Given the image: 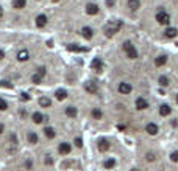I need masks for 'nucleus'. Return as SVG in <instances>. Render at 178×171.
Listing matches in <instances>:
<instances>
[{
  "label": "nucleus",
  "instance_id": "20",
  "mask_svg": "<svg viewBox=\"0 0 178 171\" xmlns=\"http://www.w3.org/2000/svg\"><path fill=\"white\" fill-rule=\"evenodd\" d=\"M128 8L131 11H137L141 8V2H139V0H128Z\"/></svg>",
  "mask_w": 178,
  "mask_h": 171
},
{
  "label": "nucleus",
  "instance_id": "5",
  "mask_svg": "<svg viewBox=\"0 0 178 171\" xmlns=\"http://www.w3.org/2000/svg\"><path fill=\"white\" fill-rule=\"evenodd\" d=\"M135 104H136V109H137V111H145V109L148 107V101L145 100V98H142V97H139Z\"/></svg>",
  "mask_w": 178,
  "mask_h": 171
},
{
  "label": "nucleus",
  "instance_id": "4",
  "mask_svg": "<svg viewBox=\"0 0 178 171\" xmlns=\"http://www.w3.org/2000/svg\"><path fill=\"white\" fill-rule=\"evenodd\" d=\"M46 76V67H39L38 69V73H35L33 75V78H31V81L35 82V84H39V82L42 81V78Z\"/></svg>",
  "mask_w": 178,
  "mask_h": 171
},
{
  "label": "nucleus",
  "instance_id": "44",
  "mask_svg": "<svg viewBox=\"0 0 178 171\" xmlns=\"http://www.w3.org/2000/svg\"><path fill=\"white\" fill-rule=\"evenodd\" d=\"M53 2H59V0H53Z\"/></svg>",
  "mask_w": 178,
  "mask_h": 171
},
{
  "label": "nucleus",
  "instance_id": "23",
  "mask_svg": "<svg viewBox=\"0 0 178 171\" xmlns=\"http://www.w3.org/2000/svg\"><path fill=\"white\" fill-rule=\"evenodd\" d=\"M39 106L41 107H50L52 106V100L47 97H42V98H39Z\"/></svg>",
  "mask_w": 178,
  "mask_h": 171
},
{
  "label": "nucleus",
  "instance_id": "32",
  "mask_svg": "<svg viewBox=\"0 0 178 171\" xmlns=\"http://www.w3.org/2000/svg\"><path fill=\"white\" fill-rule=\"evenodd\" d=\"M145 159H147V162H153L156 157H155L153 152H147V154H145Z\"/></svg>",
  "mask_w": 178,
  "mask_h": 171
},
{
  "label": "nucleus",
  "instance_id": "18",
  "mask_svg": "<svg viewBox=\"0 0 178 171\" xmlns=\"http://www.w3.org/2000/svg\"><path fill=\"white\" fill-rule=\"evenodd\" d=\"M17 59L20 61V62H24V61H28V59H30L28 50H20V52L17 53Z\"/></svg>",
  "mask_w": 178,
  "mask_h": 171
},
{
  "label": "nucleus",
  "instance_id": "45",
  "mask_svg": "<svg viewBox=\"0 0 178 171\" xmlns=\"http://www.w3.org/2000/svg\"><path fill=\"white\" fill-rule=\"evenodd\" d=\"M177 103H178V97H177Z\"/></svg>",
  "mask_w": 178,
  "mask_h": 171
},
{
  "label": "nucleus",
  "instance_id": "8",
  "mask_svg": "<svg viewBox=\"0 0 178 171\" xmlns=\"http://www.w3.org/2000/svg\"><path fill=\"white\" fill-rule=\"evenodd\" d=\"M97 148H98V151H102V152L108 151L109 150V142L106 139H100L98 143H97Z\"/></svg>",
  "mask_w": 178,
  "mask_h": 171
},
{
  "label": "nucleus",
  "instance_id": "29",
  "mask_svg": "<svg viewBox=\"0 0 178 171\" xmlns=\"http://www.w3.org/2000/svg\"><path fill=\"white\" fill-rule=\"evenodd\" d=\"M27 139H28V142H30V143H33V145H36V143H38V140H39V139H38V135L35 134V132H28Z\"/></svg>",
  "mask_w": 178,
  "mask_h": 171
},
{
  "label": "nucleus",
  "instance_id": "1",
  "mask_svg": "<svg viewBox=\"0 0 178 171\" xmlns=\"http://www.w3.org/2000/svg\"><path fill=\"white\" fill-rule=\"evenodd\" d=\"M122 26H124V24H122V20H111L109 24L105 26V34H106L108 37L114 36L116 33H117Z\"/></svg>",
  "mask_w": 178,
  "mask_h": 171
},
{
  "label": "nucleus",
  "instance_id": "40",
  "mask_svg": "<svg viewBox=\"0 0 178 171\" xmlns=\"http://www.w3.org/2000/svg\"><path fill=\"white\" fill-rule=\"evenodd\" d=\"M2 17H3V8L0 6V19H2Z\"/></svg>",
  "mask_w": 178,
  "mask_h": 171
},
{
  "label": "nucleus",
  "instance_id": "39",
  "mask_svg": "<svg viewBox=\"0 0 178 171\" xmlns=\"http://www.w3.org/2000/svg\"><path fill=\"white\" fill-rule=\"evenodd\" d=\"M20 117H27V111H25V109H22V111H20Z\"/></svg>",
  "mask_w": 178,
  "mask_h": 171
},
{
  "label": "nucleus",
  "instance_id": "3",
  "mask_svg": "<svg viewBox=\"0 0 178 171\" xmlns=\"http://www.w3.org/2000/svg\"><path fill=\"white\" fill-rule=\"evenodd\" d=\"M156 20H158V24H161V25H169V22H170V16L167 14V11L159 9L158 13H156Z\"/></svg>",
  "mask_w": 178,
  "mask_h": 171
},
{
  "label": "nucleus",
  "instance_id": "34",
  "mask_svg": "<svg viewBox=\"0 0 178 171\" xmlns=\"http://www.w3.org/2000/svg\"><path fill=\"white\" fill-rule=\"evenodd\" d=\"M75 146L77 148H81L83 146V140L80 139V137H77V139H75Z\"/></svg>",
  "mask_w": 178,
  "mask_h": 171
},
{
  "label": "nucleus",
  "instance_id": "41",
  "mask_svg": "<svg viewBox=\"0 0 178 171\" xmlns=\"http://www.w3.org/2000/svg\"><path fill=\"white\" fill-rule=\"evenodd\" d=\"M3 129H5V126H3L2 123H0V134H2V132H3Z\"/></svg>",
  "mask_w": 178,
  "mask_h": 171
},
{
  "label": "nucleus",
  "instance_id": "28",
  "mask_svg": "<svg viewBox=\"0 0 178 171\" xmlns=\"http://www.w3.org/2000/svg\"><path fill=\"white\" fill-rule=\"evenodd\" d=\"M158 82H159V86L167 87V86H169V78H167L166 75H161V76H159V79H158Z\"/></svg>",
  "mask_w": 178,
  "mask_h": 171
},
{
  "label": "nucleus",
  "instance_id": "42",
  "mask_svg": "<svg viewBox=\"0 0 178 171\" xmlns=\"http://www.w3.org/2000/svg\"><path fill=\"white\" fill-rule=\"evenodd\" d=\"M3 56H5V53H3L2 50H0V59H3Z\"/></svg>",
  "mask_w": 178,
  "mask_h": 171
},
{
  "label": "nucleus",
  "instance_id": "19",
  "mask_svg": "<svg viewBox=\"0 0 178 171\" xmlns=\"http://www.w3.org/2000/svg\"><path fill=\"white\" fill-rule=\"evenodd\" d=\"M77 114H78L77 107H74V106H67V107H66V115H67V117L75 118V117H77Z\"/></svg>",
  "mask_w": 178,
  "mask_h": 171
},
{
  "label": "nucleus",
  "instance_id": "11",
  "mask_svg": "<svg viewBox=\"0 0 178 171\" xmlns=\"http://www.w3.org/2000/svg\"><path fill=\"white\" fill-rule=\"evenodd\" d=\"M85 89H86V92H89V93H97V92H98V87H97V84H96L94 81L86 82V84H85Z\"/></svg>",
  "mask_w": 178,
  "mask_h": 171
},
{
  "label": "nucleus",
  "instance_id": "15",
  "mask_svg": "<svg viewBox=\"0 0 178 171\" xmlns=\"http://www.w3.org/2000/svg\"><path fill=\"white\" fill-rule=\"evenodd\" d=\"M167 64V56H164V54H161V56L155 58V65L156 67H163V65Z\"/></svg>",
  "mask_w": 178,
  "mask_h": 171
},
{
  "label": "nucleus",
  "instance_id": "25",
  "mask_svg": "<svg viewBox=\"0 0 178 171\" xmlns=\"http://www.w3.org/2000/svg\"><path fill=\"white\" fill-rule=\"evenodd\" d=\"M25 5H27V0H14V2H13V6H14L16 9L25 8Z\"/></svg>",
  "mask_w": 178,
  "mask_h": 171
},
{
  "label": "nucleus",
  "instance_id": "2",
  "mask_svg": "<svg viewBox=\"0 0 178 171\" xmlns=\"http://www.w3.org/2000/svg\"><path fill=\"white\" fill-rule=\"evenodd\" d=\"M124 50H125L127 56H128L130 59H136V58H137V50L135 48V45H133L130 41L124 42Z\"/></svg>",
  "mask_w": 178,
  "mask_h": 171
},
{
  "label": "nucleus",
  "instance_id": "10",
  "mask_svg": "<svg viewBox=\"0 0 178 171\" xmlns=\"http://www.w3.org/2000/svg\"><path fill=\"white\" fill-rule=\"evenodd\" d=\"M47 25V16L46 14H39L36 17V26L38 28H44Z\"/></svg>",
  "mask_w": 178,
  "mask_h": 171
},
{
  "label": "nucleus",
  "instance_id": "31",
  "mask_svg": "<svg viewBox=\"0 0 178 171\" xmlns=\"http://www.w3.org/2000/svg\"><path fill=\"white\" fill-rule=\"evenodd\" d=\"M7 109H8V103L3 98H0V111H7Z\"/></svg>",
  "mask_w": 178,
  "mask_h": 171
},
{
  "label": "nucleus",
  "instance_id": "21",
  "mask_svg": "<svg viewBox=\"0 0 178 171\" xmlns=\"http://www.w3.org/2000/svg\"><path fill=\"white\" fill-rule=\"evenodd\" d=\"M55 97H56V100L63 101V100H66V98H67V92H66L64 89H59V90L55 92Z\"/></svg>",
  "mask_w": 178,
  "mask_h": 171
},
{
  "label": "nucleus",
  "instance_id": "22",
  "mask_svg": "<svg viewBox=\"0 0 178 171\" xmlns=\"http://www.w3.org/2000/svg\"><path fill=\"white\" fill-rule=\"evenodd\" d=\"M177 34H178V30L174 28V26H170V28H167V30L164 31V36L166 37H170V39H172V37H175Z\"/></svg>",
  "mask_w": 178,
  "mask_h": 171
},
{
  "label": "nucleus",
  "instance_id": "12",
  "mask_svg": "<svg viewBox=\"0 0 178 171\" xmlns=\"http://www.w3.org/2000/svg\"><path fill=\"white\" fill-rule=\"evenodd\" d=\"M86 13H88L89 16L98 14V6H97L96 3H89V5H86Z\"/></svg>",
  "mask_w": 178,
  "mask_h": 171
},
{
  "label": "nucleus",
  "instance_id": "43",
  "mask_svg": "<svg viewBox=\"0 0 178 171\" xmlns=\"http://www.w3.org/2000/svg\"><path fill=\"white\" fill-rule=\"evenodd\" d=\"M130 171H141V170H137V168H133V170H130Z\"/></svg>",
  "mask_w": 178,
  "mask_h": 171
},
{
  "label": "nucleus",
  "instance_id": "38",
  "mask_svg": "<svg viewBox=\"0 0 178 171\" xmlns=\"http://www.w3.org/2000/svg\"><path fill=\"white\" fill-rule=\"evenodd\" d=\"M106 5H108V6H113V5H114V0H106Z\"/></svg>",
  "mask_w": 178,
  "mask_h": 171
},
{
  "label": "nucleus",
  "instance_id": "36",
  "mask_svg": "<svg viewBox=\"0 0 178 171\" xmlns=\"http://www.w3.org/2000/svg\"><path fill=\"white\" fill-rule=\"evenodd\" d=\"M25 167H27V170H31V160H27Z\"/></svg>",
  "mask_w": 178,
  "mask_h": 171
},
{
  "label": "nucleus",
  "instance_id": "13",
  "mask_svg": "<svg viewBox=\"0 0 178 171\" xmlns=\"http://www.w3.org/2000/svg\"><path fill=\"white\" fill-rule=\"evenodd\" d=\"M91 67L96 70V72H102V69H103V62H102V59L100 58H96L91 62Z\"/></svg>",
  "mask_w": 178,
  "mask_h": 171
},
{
  "label": "nucleus",
  "instance_id": "6",
  "mask_svg": "<svg viewBox=\"0 0 178 171\" xmlns=\"http://www.w3.org/2000/svg\"><path fill=\"white\" fill-rule=\"evenodd\" d=\"M67 50H69V52H74V53H86L88 48H86V47H80L78 44H69V45H67Z\"/></svg>",
  "mask_w": 178,
  "mask_h": 171
},
{
  "label": "nucleus",
  "instance_id": "30",
  "mask_svg": "<svg viewBox=\"0 0 178 171\" xmlns=\"http://www.w3.org/2000/svg\"><path fill=\"white\" fill-rule=\"evenodd\" d=\"M91 114H92V118H94V120H100V118L103 117L102 111H100V109H97V107H96V109H92V112H91Z\"/></svg>",
  "mask_w": 178,
  "mask_h": 171
},
{
  "label": "nucleus",
  "instance_id": "7",
  "mask_svg": "<svg viewBox=\"0 0 178 171\" xmlns=\"http://www.w3.org/2000/svg\"><path fill=\"white\" fill-rule=\"evenodd\" d=\"M133 87L128 84V82H120L119 84V92L122 93V95H128V93H131Z\"/></svg>",
  "mask_w": 178,
  "mask_h": 171
},
{
  "label": "nucleus",
  "instance_id": "37",
  "mask_svg": "<svg viewBox=\"0 0 178 171\" xmlns=\"http://www.w3.org/2000/svg\"><path fill=\"white\" fill-rule=\"evenodd\" d=\"M46 163H47V165H52V163H53V160H52L50 157H47V159H46Z\"/></svg>",
  "mask_w": 178,
  "mask_h": 171
},
{
  "label": "nucleus",
  "instance_id": "26",
  "mask_svg": "<svg viewBox=\"0 0 178 171\" xmlns=\"http://www.w3.org/2000/svg\"><path fill=\"white\" fill-rule=\"evenodd\" d=\"M44 134H46L47 139H53V137L56 135V132H55V129H53V128H48V126H47V128L44 129Z\"/></svg>",
  "mask_w": 178,
  "mask_h": 171
},
{
  "label": "nucleus",
  "instance_id": "24",
  "mask_svg": "<svg viewBox=\"0 0 178 171\" xmlns=\"http://www.w3.org/2000/svg\"><path fill=\"white\" fill-rule=\"evenodd\" d=\"M44 120H46V117H44V115H42L41 112H35V114H33V121H35L36 124L42 123Z\"/></svg>",
  "mask_w": 178,
  "mask_h": 171
},
{
  "label": "nucleus",
  "instance_id": "14",
  "mask_svg": "<svg viewBox=\"0 0 178 171\" xmlns=\"http://www.w3.org/2000/svg\"><path fill=\"white\" fill-rule=\"evenodd\" d=\"M58 151L61 152V154H69L70 151H72V145H69V143H61V145L58 146Z\"/></svg>",
  "mask_w": 178,
  "mask_h": 171
},
{
  "label": "nucleus",
  "instance_id": "27",
  "mask_svg": "<svg viewBox=\"0 0 178 171\" xmlns=\"http://www.w3.org/2000/svg\"><path fill=\"white\" fill-rule=\"evenodd\" d=\"M103 167L106 168V170L114 168V167H116V160H114V159H106V160L103 162Z\"/></svg>",
  "mask_w": 178,
  "mask_h": 171
},
{
  "label": "nucleus",
  "instance_id": "33",
  "mask_svg": "<svg viewBox=\"0 0 178 171\" xmlns=\"http://www.w3.org/2000/svg\"><path fill=\"white\" fill-rule=\"evenodd\" d=\"M170 160L172 162H178V151H174L170 154Z\"/></svg>",
  "mask_w": 178,
  "mask_h": 171
},
{
  "label": "nucleus",
  "instance_id": "17",
  "mask_svg": "<svg viewBox=\"0 0 178 171\" xmlns=\"http://www.w3.org/2000/svg\"><path fill=\"white\" fill-rule=\"evenodd\" d=\"M81 34L85 39H92V36H94V30L92 28H89V26H85V28L81 30Z\"/></svg>",
  "mask_w": 178,
  "mask_h": 171
},
{
  "label": "nucleus",
  "instance_id": "16",
  "mask_svg": "<svg viewBox=\"0 0 178 171\" xmlns=\"http://www.w3.org/2000/svg\"><path fill=\"white\" fill-rule=\"evenodd\" d=\"M170 112H172V109H170L169 104H161V106H159V114L163 115V117H167V115H170Z\"/></svg>",
  "mask_w": 178,
  "mask_h": 171
},
{
  "label": "nucleus",
  "instance_id": "35",
  "mask_svg": "<svg viewBox=\"0 0 178 171\" xmlns=\"http://www.w3.org/2000/svg\"><path fill=\"white\" fill-rule=\"evenodd\" d=\"M20 98L27 101V100H30V95H28V93H22V97H20Z\"/></svg>",
  "mask_w": 178,
  "mask_h": 171
},
{
  "label": "nucleus",
  "instance_id": "9",
  "mask_svg": "<svg viewBox=\"0 0 178 171\" xmlns=\"http://www.w3.org/2000/svg\"><path fill=\"white\" fill-rule=\"evenodd\" d=\"M158 131H159V128H158V124H155V123H148L145 126V132L150 135H156Z\"/></svg>",
  "mask_w": 178,
  "mask_h": 171
}]
</instances>
